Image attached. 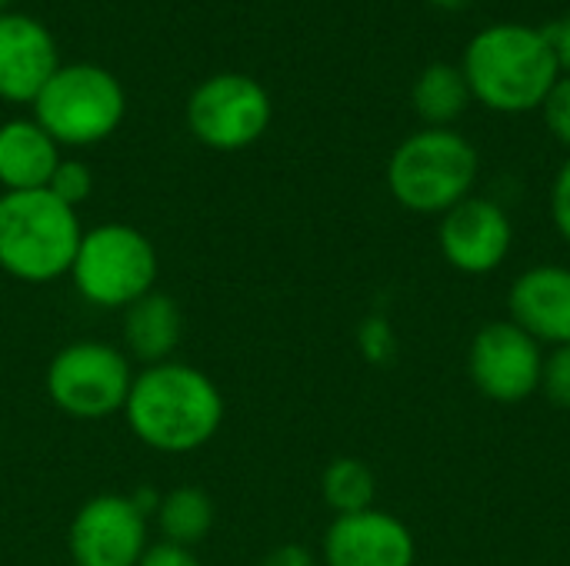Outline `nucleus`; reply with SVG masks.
Wrapping results in <instances>:
<instances>
[{"label":"nucleus","instance_id":"obj_20","mask_svg":"<svg viewBox=\"0 0 570 566\" xmlns=\"http://www.w3.org/2000/svg\"><path fill=\"white\" fill-rule=\"evenodd\" d=\"M47 190H50L57 200H63L67 207L77 210V207H80L83 200H90V193H94V170H90L83 160L63 157V160L57 163V170H53Z\"/></svg>","mask_w":570,"mask_h":566},{"label":"nucleus","instance_id":"obj_22","mask_svg":"<svg viewBox=\"0 0 570 566\" xmlns=\"http://www.w3.org/2000/svg\"><path fill=\"white\" fill-rule=\"evenodd\" d=\"M541 113L554 140L570 150V73H561V80L551 87L548 100L541 103Z\"/></svg>","mask_w":570,"mask_h":566},{"label":"nucleus","instance_id":"obj_17","mask_svg":"<svg viewBox=\"0 0 570 566\" xmlns=\"http://www.w3.org/2000/svg\"><path fill=\"white\" fill-rule=\"evenodd\" d=\"M154 520H157V530H160L164 544H177V547L194 550L214 530L217 507H214V497L204 487L184 484V487L160 497V504L154 510Z\"/></svg>","mask_w":570,"mask_h":566},{"label":"nucleus","instance_id":"obj_19","mask_svg":"<svg viewBox=\"0 0 570 566\" xmlns=\"http://www.w3.org/2000/svg\"><path fill=\"white\" fill-rule=\"evenodd\" d=\"M321 497L334 510V517L371 510L377 497L374 470L357 457H337L321 474Z\"/></svg>","mask_w":570,"mask_h":566},{"label":"nucleus","instance_id":"obj_10","mask_svg":"<svg viewBox=\"0 0 570 566\" xmlns=\"http://www.w3.org/2000/svg\"><path fill=\"white\" fill-rule=\"evenodd\" d=\"M544 350L511 320L484 324L468 347V374L494 404H521L541 387Z\"/></svg>","mask_w":570,"mask_h":566},{"label":"nucleus","instance_id":"obj_27","mask_svg":"<svg viewBox=\"0 0 570 566\" xmlns=\"http://www.w3.org/2000/svg\"><path fill=\"white\" fill-rule=\"evenodd\" d=\"M431 3H438V7H448V10H454V7H464V3H471V0H431Z\"/></svg>","mask_w":570,"mask_h":566},{"label":"nucleus","instance_id":"obj_21","mask_svg":"<svg viewBox=\"0 0 570 566\" xmlns=\"http://www.w3.org/2000/svg\"><path fill=\"white\" fill-rule=\"evenodd\" d=\"M548 404H554L558 410H570V344L564 347H551V354H544V367H541V387H538Z\"/></svg>","mask_w":570,"mask_h":566},{"label":"nucleus","instance_id":"obj_16","mask_svg":"<svg viewBox=\"0 0 570 566\" xmlns=\"http://www.w3.org/2000/svg\"><path fill=\"white\" fill-rule=\"evenodd\" d=\"M60 143L33 120L13 117L0 123V187L43 190L60 163Z\"/></svg>","mask_w":570,"mask_h":566},{"label":"nucleus","instance_id":"obj_13","mask_svg":"<svg viewBox=\"0 0 570 566\" xmlns=\"http://www.w3.org/2000/svg\"><path fill=\"white\" fill-rule=\"evenodd\" d=\"M60 67L57 40L30 13H0V100L33 103L43 83Z\"/></svg>","mask_w":570,"mask_h":566},{"label":"nucleus","instance_id":"obj_11","mask_svg":"<svg viewBox=\"0 0 570 566\" xmlns=\"http://www.w3.org/2000/svg\"><path fill=\"white\" fill-rule=\"evenodd\" d=\"M511 244H514L511 217L501 203L488 197L471 193L468 200L441 214V224H438L441 257L468 277L494 274L508 260Z\"/></svg>","mask_w":570,"mask_h":566},{"label":"nucleus","instance_id":"obj_23","mask_svg":"<svg viewBox=\"0 0 570 566\" xmlns=\"http://www.w3.org/2000/svg\"><path fill=\"white\" fill-rule=\"evenodd\" d=\"M551 217H554L558 234L570 244V157L564 160V167L558 170L554 187H551Z\"/></svg>","mask_w":570,"mask_h":566},{"label":"nucleus","instance_id":"obj_5","mask_svg":"<svg viewBox=\"0 0 570 566\" xmlns=\"http://www.w3.org/2000/svg\"><path fill=\"white\" fill-rule=\"evenodd\" d=\"M160 254L154 240L120 220L83 230L77 257L70 264V284L83 304L97 310H127L150 290H157Z\"/></svg>","mask_w":570,"mask_h":566},{"label":"nucleus","instance_id":"obj_4","mask_svg":"<svg viewBox=\"0 0 570 566\" xmlns=\"http://www.w3.org/2000/svg\"><path fill=\"white\" fill-rule=\"evenodd\" d=\"M478 170V150L464 133L424 127L394 147L387 160V190L404 210L441 217L471 197Z\"/></svg>","mask_w":570,"mask_h":566},{"label":"nucleus","instance_id":"obj_15","mask_svg":"<svg viewBox=\"0 0 570 566\" xmlns=\"http://www.w3.org/2000/svg\"><path fill=\"white\" fill-rule=\"evenodd\" d=\"M180 340H184V310L170 294L150 290L147 297H140L137 304H130L124 310L120 350L130 360H137L144 367L174 360Z\"/></svg>","mask_w":570,"mask_h":566},{"label":"nucleus","instance_id":"obj_24","mask_svg":"<svg viewBox=\"0 0 570 566\" xmlns=\"http://www.w3.org/2000/svg\"><path fill=\"white\" fill-rule=\"evenodd\" d=\"M137 566H204L197 560V554L194 550H187V547H177V544H150L147 547V554L140 557V564Z\"/></svg>","mask_w":570,"mask_h":566},{"label":"nucleus","instance_id":"obj_2","mask_svg":"<svg viewBox=\"0 0 570 566\" xmlns=\"http://www.w3.org/2000/svg\"><path fill=\"white\" fill-rule=\"evenodd\" d=\"M461 73L471 97L498 113L538 110L561 80L551 40L544 30L524 23H494L474 33Z\"/></svg>","mask_w":570,"mask_h":566},{"label":"nucleus","instance_id":"obj_7","mask_svg":"<svg viewBox=\"0 0 570 566\" xmlns=\"http://www.w3.org/2000/svg\"><path fill=\"white\" fill-rule=\"evenodd\" d=\"M134 384V360L107 340H73L60 347L47 370L50 404L73 420H107L124 414Z\"/></svg>","mask_w":570,"mask_h":566},{"label":"nucleus","instance_id":"obj_25","mask_svg":"<svg viewBox=\"0 0 570 566\" xmlns=\"http://www.w3.org/2000/svg\"><path fill=\"white\" fill-rule=\"evenodd\" d=\"M544 37L554 47V57H558L561 73H570V13H564L561 20H554L551 27H544Z\"/></svg>","mask_w":570,"mask_h":566},{"label":"nucleus","instance_id":"obj_6","mask_svg":"<svg viewBox=\"0 0 570 566\" xmlns=\"http://www.w3.org/2000/svg\"><path fill=\"white\" fill-rule=\"evenodd\" d=\"M33 120L60 147H94L117 133L127 117L124 83L100 63H60L37 93Z\"/></svg>","mask_w":570,"mask_h":566},{"label":"nucleus","instance_id":"obj_3","mask_svg":"<svg viewBox=\"0 0 570 566\" xmlns=\"http://www.w3.org/2000/svg\"><path fill=\"white\" fill-rule=\"evenodd\" d=\"M80 237L77 210L47 187L0 193V270L10 280L43 287L70 277Z\"/></svg>","mask_w":570,"mask_h":566},{"label":"nucleus","instance_id":"obj_14","mask_svg":"<svg viewBox=\"0 0 570 566\" xmlns=\"http://www.w3.org/2000/svg\"><path fill=\"white\" fill-rule=\"evenodd\" d=\"M508 320L541 347L570 344V267L534 264L508 290Z\"/></svg>","mask_w":570,"mask_h":566},{"label":"nucleus","instance_id":"obj_26","mask_svg":"<svg viewBox=\"0 0 570 566\" xmlns=\"http://www.w3.org/2000/svg\"><path fill=\"white\" fill-rule=\"evenodd\" d=\"M264 566H317V560L304 547H281L264 560Z\"/></svg>","mask_w":570,"mask_h":566},{"label":"nucleus","instance_id":"obj_9","mask_svg":"<svg viewBox=\"0 0 570 566\" xmlns=\"http://www.w3.org/2000/svg\"><path fill=\"white\" fill-rule=\"evenodd\" d=\"M150 517L130 494H97L77 507L67 527L73 566H137L150 547Z\"/></svg>","mask_w":570,"mask_h":566},{"label":"nucleus","instance_id":"obj_1","mask_svg":"<svg viewBox=\"0 0 570 566\" xmlns=\"http://www.w3.org/2000/svg\"><path fill=\"white\" fill-rule=\"evenodd\" d=\"M224 410V394L210 374L184 360H164L134 374L124 420L147 450L184 457L220 434Z\"/></svg>","mask_w":570,"mask_h":566},{"label":"nucleus","instance_id":"obj_8","mask_svg":"<svg viewBox=\"0 0 570 566\" xmlns=\"http://www.w3.org/2000/svg\"><path fill=\"white\" fill-rule=\"evenodd\" d=\"M271 117L274 103L267 87L237 70H224L200 80L184 107L190 137L220 153L254 147L267 133Z\"/></svg>","mask_w":570,"mask_h":566},{"label":"nucleus","instance_id":"obj_12","mask_svg":"<svg viewBox=\"0 0 570 566\" xmlns=\"http://www.w3.org/2000/svg\"><path fill=\"white\" fill-rule=\"evenodd\" d=\"M321 560L324 566H414L417 540L401 517L371 507L331 520Z\"/></svg>","mask_w":570,"mask_h":566},{"label":"nucleus","instance_id":"obj_28","mask_svg":"<svg viewBox=\"0 0 570 566\" xmlns=\"http://www.w3.org/2000/svg\"><path fill=\"white\" fill-rule=\"evenodd\" d=\"M7 7H10V0H0V13H3Z\"/></svg>","mask_w":570,"mask_h":566},{"label":"nucleus","instance_id":"obj_18","mask_svg":"<svg viewBox=\"0 0 570 566\" xmlns=\"http://www.w3.org/2000/svg\"><path fill=\"white\" fill-rule=\"evenodd\" d=\"M471 100L474 97L468 90V80H464L461 67H454V63L424 67L421 77L414 80V90H411V103L428 127L454 123L468 110Z\"/></svg>","mask_w":570,"mask_h":566}]
</instances>
